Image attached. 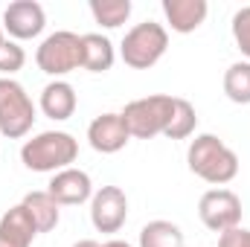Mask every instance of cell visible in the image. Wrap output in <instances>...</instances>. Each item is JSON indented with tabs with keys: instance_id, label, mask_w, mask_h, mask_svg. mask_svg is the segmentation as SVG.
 <instances>
[{
	"instance_id": "obj_1",
	"label": "cell",
	"mask_w": 250,
	"mask_h": 247,
	"mask_svg": "<svg viewBox=\"0 0 250 247\" xmlns=\"http://www.w3.org/2000/svg\"><path fill=\"white\" fill-rule=\"evenodd\" d=\"M189 172L201 178L204 184L224 186L239 175V157L236 151L215 134H198L187 148Z\"/></svg>"
},
{
	"instance_id": "obj_2",
	"label": "cell",
	"mask_w": 250,
	"mask_h": 247,
	"mask_svg": "<svg viewBox=\"0 0 250 247\" xmlns=\"http://www.w3.org/2000/svg\"><path fill=\"white\" fill-rule=\"evenodd\" d=\"M79 157V140L67 131H41L21 145V163L29 172L56 175L70 169Z\"/></svg>"
},
{
	"instance_id": "obj_3",
	"label": "cell",
	"mask_w": 250,
	"mask_h": 247,
	"mask_svg": "<svg viewBox=\"0 0 250 247\" xmlns=\"http://www.w3.org/2000/svg\"><path fill=\"white\" fill-rule=\"evenodd\" d=\"M169 50V32L157 21H143L125 32L120 44V59L131 70H148L160 62Z\"/></svg>"
},
{
	"instance_id": "obj_4",
	"label": "cell",
	"mask_w": 250,
	"mask_h": 247,
	"mask_svg": "<svg viewBox=\"0 0 250 247\" xmlns=\"http://www.w3.org/2000/svg\"><path fill=\"white\" fill-rule=\"evenodd\" d=\"M172 108H175V96L154 93V96H143V99L128 102L120 111V117L134 140H151V137L166 131V125L172 120Z\"/></svg>"
},
{
	"instance_id": "obj_5",
	"label": "cell",
	"mask_w": 250,
	"mask_h": 247,
	"mask_svg": "<svg viewBox=\"0 0 250 247\" xmlns=\"http://www.w3.org/2000/svg\"><path fill=\"white\" fill-rule=\"evenodd\" d=\"M35 125V102L15 79H0V137L21 140Z\"/></svg>"
},
{
	"instance_id": "obj_6",
	"label": "cell",
	"mask_w": 250,
	"mask_h": 247,
	"mask_svg": "<svg viewBox=\"0 0 250 247\" xmlns=\"http://www.w3.org/2000/svg\"><path fill=\"white\" fill-rule=\"evenodd\" d=\"M35 64L41 73L62 79L67 73L82 67V35L70 32V29H59L53 35H47L41 41V47L35 50Z\"/></svg>"
},
{
	"instance_id": "obj_7",
	"label": "cell",
	"mask_w": 250,
	"mask_h": 247,
	"mask_svg": "<svg viewBox=\"0 0 250 247\" xmlns=\"http://www.w3.org/2000/svg\"><path fill=\"white\" fill-rule=\"evenodd\" d=\"M242 198L233 192V189H224V186H215V189H207L198 201V218L207 230L212 233H227L233 227H242Z\"/></svg>"
},
{
	"instance_id": "obj_8",
	"label": "cell",
	"mask_w": 250,
	"mask_h": 247,
	"mask_svg": "<svg viewBox=\"0 0 250 247\" xmlns=\"http://www.w3.org/2000/svg\"><path fill=\"white\" fill-rule=\"evenodd\" d=\"M128 221V195L120 186H102L90 198V224L96 233L114 236L120 233Z\"/></svg>"
},
{
	"instance_id": "obj_9",
	"label": "cell",
	"mask_w": 250,
	"mask_h": 247,
	"mask_svg": "<svg viewBox=\"0 0 250 247\" xmlns=\"http://www.w3.org/2000/svg\"><path fill=\"white\" fill-rule=\"evenodd\" d=\"M44 26H47V12L35 0H15L3 12V32H9L12 41L38 38Z\"/></svg>"
},
{
	"instance_id": "obj_10",
	"label": "cell",
	"mask_w": 250,
	"mask_h": 247,
	"mask_svg": "<svg viewBox=\"0 0 250 247\" xmlns=\"http://www.w3.org/2000/svg\"><path fill=\"white\" fill-rule=\"evenodd\" d=\"M47 192L53 195V201L59 206H79L93 198V181L87 172L70 166V169H62L53 175V181L47 184Z\"/></svg>"
},
{
	"instance_id": "obj_11",
	"label": "cell",
	"mask_w": 250,
	"mask_h": 247,
	"mask_svg": "<svg viewBox=\"0 0 250 247\" xmlns=\"http://www.w3.org/2000/svg\"><path fill=\"white\" fill-rule=\"evenodd\" d=\"M131 134L125 128L120 114H99L93 123L87 125V143L99 154H117L128 145Z\"/></svg>"
},
{
	"instance_id": "obj_12",
	"label": "cell",
	"mask_w": 250,
	"mask_h": 247,
	"mask_svg": "<svg viewBox=\"0 0 250 247\" xmlns=\"http://www.w3.org/2000/svg\"><path fill=\"white\" fill-rule=\"evenodd\" d=\"M163 15H166V23L172 26V32L178 35H189L195 32L207 15H209V3L207 0H163Z\"/></svg>"
},
{
	"instance_id": "obj_13",
	"label": "cell",
	"mask_w": 250,
	"mask_h": 247,
	"mask_svg": "<svg viewBox=\"0 0 250 247\" xmlns=\"http://www.w3.org/2000/svg\"><path fill=\"white\" fill-rule=\"evenodd\" d=\"M35 236L38 230L23 204H15L0 215V247H32Z\"/></svg>"
},
{
	"instance_id": "obj_14",
	"label": "cell",
	"mask_w": 250,
	"mask_h": 247,
	"mask_svg": "<svg viewBox=\"0 0 250 247\" xmlns=\"http://www.w3.org/2000/svg\"><path fill=\"white\" fill-rule=\"evenodd\" d=\"M76 105H79V96H76V87L64 79H53L44 90H41V114L56 120V123H64L76 114Z\"/></svg>"
},
{
	"instance_id": "obj_15",
	"label": "cell",
	"mask_w": 250,
	"mask_h": 247,
	"mask_svg": "<svg viewBox=\"0 0 250 247\" xmlns=\"http://www.w3.org/2000/svg\"><path fill=\"white\" fill-rule=\"evenodd\" d=\"M117 62V50L108 35L87 32L82 35V70L87 73H108Z\"/></svg>"
},
{
	"instance_id": "obj_16",
	"label": "cell",
	"mask_w": 250,
	"mask_h": 247,
	"mask_svg": "<svg viewBox=\"0 0 250 247\" xmlns=\"http://www.w3.org/2000/svg\"><path fill=\"white\" fill-rule=\"evenodd\" d=\"M21 204H23V209L29 212V218H32V224H35L38 233H53V230L59 227V221H62V206L53 201V195H50L47 189L26 192Z\"/></svg>"
},
{
	"instance_id": "obj_17",
	"label": "cell",
	"mask_w": 250,
	"mask_h": 247,
	"mask_svg": "<svg viewBox=\"0 0 250 247\" xmlns=\"http://www.w3.org/2000/svg\"><path fill=\"white\" fill-rule=\"evenodd\" d=\"M140 247H187L178 224L166 218H154L140 230Z\"/></svg>"
},
{
	"instance_id": "obj_18",
	"label": "cell",
	"mask_w": 250,
	"mask_h": 247,
	"mask_svg": "<svg viewBox=\"0 0 250 247\" xmlns=\"http://www.w3.org/2000/svg\"><path fill=\"white\" fill-rule=\"evenodd\" d=\"M195 128H198V114H195V105H192L189 99L175 96L172 120H169V125H166L163 137H169V140H187V137H192V134H195Z\"/></svg>"
},
{
	"instance_id": "obj_19",
	"label": "cell",
	"mask_w": 250,
	"mask_h": 247,
	"mask_svg": "<svg viewBox=\"0 0 250 247\" xmlns=\"http://www.w3.org/2000/svg\"><path fill=\"white\" fill-rule=\"evenodd\" d=\"M224 96L236 105H250V62H236L227 67Z\"/></svg>"
},
{
	"instance_id": "obj_20",
	"label": "cell",
	"mask_w": 250,
	"mask_h": 247,
	"mask_svg": "<svg viewBox=\"0 0 250 247\" xmlns=\"http://www.w3.org/2000/svg\"><path fill=\"white\" fill-rule=\"evenodd\" d=\"M90 15L105 29H120L131 18V0H90Z\"/></svg>"
},
{
	"instance_id": "obj_21",
	"label": "cell",
	"mask_w": 250,
	"mask_h": 247,
	"mask_svg": "<svg viewBox=\"0 0 250 247\" xmlns=\"http://www.w3.org/2000/svg\"><path fill=\"white\" fill-rule=\"evenodd\" d=\"M23 64H26V53H23V47H21L18 41L6 38V41L0 44V79H12Z\"/></svg>"
},
{
	"instance_id": "obj_22",
	"label": "cell",
	"mask_w": 250,
	"mask_h": 247,
	"mask_svg": "<svg viewBox=\"0 0 250 247\" xmlns=\"http://www.w3.org/2000/svg\"><path fill=\"white\" fill-rule=\"evenodd\" d=\"M230 29H233V41H236V47L242 50V56L250 62V6H242V9L233 15Z\"/></svg>"
},
{
	"instance_id": "obj_23",
	"label": "cell",
	"mask_w": 250,
	"mask_h": 247,
	"mask_svg": "<svg viewBox=\"0 0 250 247\" xmlns=\"http://www.w3.org/2000/svg\"><path fill=\"white\" fill-rule=\"evenodd\" d=\"M218 247H250V230L233 227V230L221 233L218 236Z\"/></svg>"
},
{
	"instance_id": "obj_24",
	"label": "cell",
	"mask_w": 250,
	"mask_h": 247,
	"mask_svg": "<svg viewBox=\"0 0 250 247\" xmlns=\"http://www.w3.org/2000/svg\"><path fill=\"white\" fill-rule=\"evenodd\" d=\"M99 247H131V245L123 242V239H111V242H105V245H99Z\"/></svg>"
},
{
	"instance_id": "obj_25",
	"label": "cell",
	"mask_w": 250,
	"mask_h": 247,
	"mask_svg": "<svg viewBox=\"0 0 250 247\" xmlns=\"http://www.w3.org/2000/svg\"><path fill=\"white\" fill-rule=\"evenodd\" d=\"M73 247H99V242H93V239H82V242H76Z\"/></svg>"
},
{
	"instance_id": "obj_26",
	"label": "cell",
	"mask_w": 250,
	"mask_h": 247,
	"mask_svg": "<svg viewBox=\"0 0 250 247\" xmlns=\"http://www.w3.org/2000/svg\"><path fill=\"white\" fill-rule=\"evenodd\" d=\"M3 41H6V35H3V23H0V44H3Z\"/></svg>"
}]
</instances>
